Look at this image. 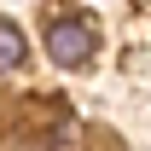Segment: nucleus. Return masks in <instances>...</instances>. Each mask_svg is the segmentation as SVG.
<instances>
[{
    "label": "nucleus",
    "instance_id": "f03ea898",
    "mask_svg": "<svg viewBox=\"0 0 151 151\" xmlns=\"http://www.w3.org/2000/svg\"><path fill=\"white\" fill-rule=\"evenodd\" d=\"M18 64H23V35H18V23L0 18V70H18Z\"/></svg>",
    "mask_w": 151,
    "mask_h": 151
},
{
    "label": "nucleus",
    "instance_id": "f257e3e1",
    "mask_svg": "<svg viewBox=\"0 0 151 151\" xmlns=\"http://www.w3.org/2000/svg\"><path fill=\"white\" fill-rule=\"evenodd\" d=\"M99 47V23L93 18H58L52 29H47V52H52V64H64V70H81L87 58H93Z\"/></svg>",
    "mask_w": 151,
    "mask_h": 151
}]
</instances>
